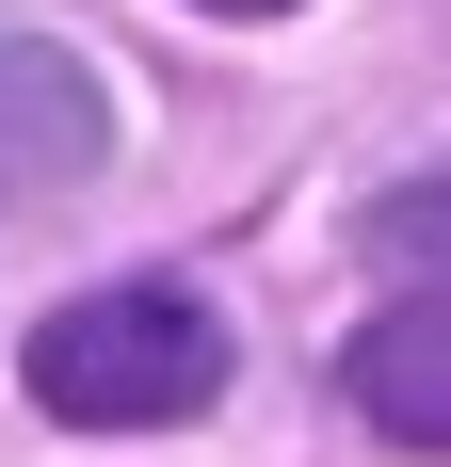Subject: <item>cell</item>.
I'll return each instance as SVG.
<instances>
[{
  "instance_id": "cell-1",
  "label": "cell",
  "mask_w": 451,
  "mask_h": 467,
  "mask_svg": "<svg viewBox=\"0 0 451 467\" xmlns=\"http://www.w3.org/2000/svg\"><path fill=\"white\" fill-rule=\"evenodd\" d=\"M16 371H33L48 420H81V435H162V420H210L226 403V323L178 275H113V290H65Z\"/></svg>"
},
{
  "instance_id": "cell-2",
  "label": "cell",
  "mask_w": 451,
  "mask_h": 467,
  "mask_svg": "<svg viewBox=\"0 0 451 467\" xmlns=\"http://www.w3.org/2000/svg\"><path fill=\"white\" fill-rule=\"evenodd\" d=\"M113 161V97L97 65H65L48 33H0V193H65Z\"/></svg>"
},
{
  "instance_id": "cell-3",
  "label": "cell",
  "mask_w": 451,
  "mask_h": 467,
  "mask_svg": "<svg viewBox=\"0 0 451 467\" xmlns=\"http://www.w3.org/2000/svg\"><path fill=\"white\" fill-rule=\"evenodd\" d=\"M339 387L371 403V435H404V451H451V290H419V306L355 323Z\"/></svg>"
},
{
  "instance_id": "cell-4",
  "label": "cell",
  "mask_w": 451,
  "mask_h": 467,
  "mask_svg": "<svg viewBox=\"0 0 451 467\" xmlns=\"http://www.w3.org/2000/svg\"><path fill=\"white\" fill-rule=\"evenodd\" d=\"M371 258H404V275H451V178L387 193V210H371Z\"/></svg>"
},
{
  "instance_id": "cell-5",
  "label": "cell",
  "mask_w": 451,
  "mask_h": 467,
  "mask_svg": "<svg viewBox=\"0 0 451 467\" xmlns=\"http://www.w3.org/2000/svg\"><path fill=\"white\" fill-rule=\"evenodd\" d=\"M194 16H307V0H194Z\"/></svg>"
}]
</instances>
